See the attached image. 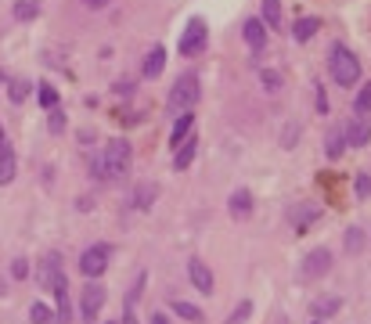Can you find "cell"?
I'll return each instance as SVG.
<instances>
[{"mask_svg":"<svg viewBox=\"0 0 371 324\" xmlns=\"http://www.w3.org/2000/svg\"><path fill=\"white\" fill-rule=\"evenodd\" d=\"M108 4H112V0H83V8H90V11H101Z\"/></svg>","mask_w":371,"mask_h":324,"instance_id":"cell-37","label":"cell"},{"mask_svg":"<svg viewBox=\"0 0 371 324\" xmlns=\"http://www.w3.org/2000/svg\"><path fill=\"white\" fill-rule=\"evenodd\" d=\"M119 324H137V317H134V299L127 296V303H122V320Z\"/></svg>","mask_w":371,"mask_h":324,"instance_id":"cell-36","label":"cell"},{"mask_svg":"<svg viewBox=\"0 0 371 324\" xmlns=\"http://www.w3.org/2000/svg\"><path fill=\"white\" fill-rule=\"evenodd\" d=\"M191 126H195V112H180V116H177V123H173V130H170V144L177 148L184 137L191 134Z\"/></svg>","mask_w":371,"mask_h":324,"instance_id":"cell-17","label":"cell"},{"mask_svg":"<svg viewBox=\"0 0 371 324\" xmlns=\"http://www.w3.org/2000/svg\"><path fill=\"white\" fill-rule=\"evenodd\" d=\"M249 317H253V299H241V303L234 306V313L227 317V324H245Z\"/></svg>","mask_w":371,"mask_h":324,"instance_id":"cell-28","label":"cell"},{"mask_svg":"<svg viewBox=\"0 0 371 324\" xmlns=\"http://www.w3.org/2000/svg\"><path fill=\"white\" fill-rule=\"evenodd\" d=\"M8 97H11L15 105H22L25 97H29V80H11L8 83Z\"/></svg>","mask_w":371,"mask_h":324,"instance_id":"cell-27","label":"cell"},{"mask_svg":"<svg viewBox=\"0 0 371 324\" xmlns=\"http://www.w3.org/2000/svg\"><path fill=\"white\" fill-rule=\"evenodd\" d=\"M317 25H321L317 18H299V22H296V29H292V37H296L299 44H306V40H310L314 32H317Z\"/></svg>","mask_w":371,"mask_h":324,"instance_id":"cell-24","label":"cell"},{"mask_svg":"<svg viewBox=\"0 0 371 324\" xmlns=\"http://www.w3.org/2000/svg\"><path fill=\"white\" fill-rule=\"evenodd\" d=\"M353 112H357V116H367V112H371V83L360 87V94L353 97Z\"/></svg>","mask_w":371,"mask_h":324,"instance_id":"cell-29","label":"cell"},{"mask_svg":"<svg viewBox=\"0 0 371 324\" xmlns=\"http://www.w3.org/2000/svg\"><path fill=\"white\" fill-rule=\"evenodd\" d=\"M267 29H282V0H263V18Z\"/></svg>","mask_w":371,"mask_h":324,"instance_id":"cell-21","label":"cell"},{"mask_svg":"<svg viewBox=\"0 0 371 324\" xmlns=\"http://www.w3.org/2000/svg\"><path fill=\"white\" fill-rule=\"evenodd\" d=\"M195 155H199V137L195 134H188L180 144H177V155H173V170H188L191 162H195Z\"/></svg>","mask_w":371,"mask_h":324,"instance_id":"cell-9","label":"cell"},{"mask_svg":"<svg viewBox=\"0 0 371 324\" xmlns=\"http://www.w3.org/2000/svg\"><path fill=\"white\" fill-rule=\"evenodd\" d=\"M227 209H231V216H234V220H249V216H253V191L238 187V191L231 194Z\"/></svg>","mask_w":371,"mask_h":324,"instance_id":"cell-12","label":"cell"},{"mask_svg":"<svg viewBox=\"0 0 371 324\" xmlns=\"http://www.w3.org/2000/svg\"><path fill=\"white\" fill-rule=\"evenodd\" d=\"M371 141V123H367V116H357L350 126H346V144L350 148H364Z\"/></svg>","mask_w":371,"mask_h":324,"instance_id":"cell-11","label":"cell"},{"mask_svg":"<svg viewBox=\"0 0 371 324\" xmlns=\"http://www.w3.org/2000/svg\"><path fill=\"white\" fill-rule=\"evenodd\" d=\"M296 141H299V123H289L282 134V148H296Z\"/></svg>","mask_w":371,"mask_h":324,"instance_id":"cell-34","label":"cell"},{"mask_svg":"<svg viewBox=\"0 0 371 324\" xmlns=\"http://www.w3.org/2000/svg\"><path fill=\"white\" fill-rule=\"evenodd\" d=\"M188 278H191V285L202 292V296H213V270L202 263V259H188Z\"/></svg>","mask_w":371,"mask_h":324,"instance_id":"cell-8","label":"cell"},{"mask_svg":"<svg viewBox=\"0 0 371 324\" xmlns=\"http://www.w3.org/2000/svg\"><path fill=\"white\" fill-rule=\"evenodd\" d=\"M130 162H134V148H130V141H127V137H112V141L101 148V158L94 162V173H98L101 180L119 184V180H127Z\"/></svg>","mask_w":371,"mask_h":324,"instance_id":"cell-1","label":"cell"},{"mask_svg":"<svg viewBox=\"0 0 371 324\" xmlns=\"http://www.w3.org/2000/svg\"><path fill=\"white\" fill-rule=\"evenodd\" d=\"M274 324H289V317H285V313H282V317H277V320H274Z\"/></svg>","mask_w":371,"mask_h":324,"instance_id":"cell-39","label":"cell"},{"mask_svg":"<svg viewBox=\"0 0 371 324\" xmlns=\"http://www.w3.org/2000/svg\"><path fill=\"white\" fill-rule=\"evenodd\" d=\"M241 37H245V44H249V51H263L267 47V25L260 18H249L241 25Z\"/></svg>","mask_w":371,"mask_h":324,"instance_id":"cell-10","label":"cell"},{"mask_svg":"<svg viewBox=\"0 0 371 324\" xmlns=\"http://www.w3.org/2000/svg\"><path fill=\"white\" fill-rule=\"evenodd\" d=\"M4 141H8V137H4V126H0V144H4Z\"/></svg>","mask_w":371,"mask_h":324,"instance_id":"cell-40","label":"cell"},{"mask_svg":"<svg viewBox=\"0 0 371 324\" xmlns=\"http://www.w3.org/2000/svg\"><path fill=\"white\" fill-rule=\"evenodd\" d=\"M37 15H40L37 0H18V4H15V18L18 22H29V18H37Z\"/></svg>","mask_w":371,"mask_h":324,"instance_id":"cell-26","label":"cell"},{"mask_svg":"<svg viewBox=\"0 0 371 324\" xmlns=\"http://www.w3.org/2000/svg\"><path fill=\"white\" fill-rule=\"evenodd\" d=\"M199 97H202V83H199V76H195V73H180L177 83L170 87V94H166V108L177 112V116H180V112H195Z\"/></svg>","mask_w":371,"mask_h":324,"instance_id":"cell-2","label":"cell"},{"mask_svg":"<svg viewBox=\"0 0 371 324\" xmlns=\"http://www.w3.org/2000/svg\"><path fill=\"white\" fill-rule=\"evenodd\" d=\"M58 274H61V256H58V252L44 256V263H40V285L51 288V281H54Z\"/></svg>","mask_w":371,"mask_h":324,"instance_id":"cell-20","label":"cell"},{"mask_svg":"<svg viewBox=\"0 0 371 324\" xmlns=\"http://www.w3.org/2000/svg\"><path fill=\"white\" fill-rule=\"evenodd\" d=\"M163 69H166V47H151L148 58H144V65H141V76L144 80H156Z\"/></svg>","mask_w":371,"mask_h":324,"instance_id":"cell-14","label":"cell"},{"mask_svg":"<svg viewBox=\"0 0 371 324\" xmlns=\"http://www.w3.org/2000/svg\"><path fill=\"white\" fill-rule=\"evenodd\" d=\"M156 194H159V187H156V184H137V187H134V194H130V199H134L130 206H134V209H151Z\"/></svg>","mask_w":371,"mask_h":324,"instance_id":"cell-19","label":"cell"},{"mask_svg":"<svg viewBox=\"0 0 371 324\" xmlns=\"http://www.w3.org/2000/svg\"><path fill=\"white\" fill-rule=\"evenodd\" d=\"M364 242H367V235L360 231V227H346V238H343V249H346V256H357V252L364 249Z\"/></svg>","mask_w":371,"mask_h":324,"instance_id":"cell-23","label":"cell"},{"mask_svg":"<svg viewBox=\"0 0 371 324\" xmlns=\"http://www.w3.org/2000/svg\"><path fill=\"white\" fill-rule=\"evenodd\" d=\"M343 151H346V130H343V126H332V130H328V137H325V155L335 162Z\"/></svg>","mask_w":371,"mask_h":324,"instance_id":"cell-16","label":"cell"},{"mask_svg":"<svg viewBox=\"0 0 371 324\" xmlns=\"http://www.w3.org/2000/svg\"><path fill=\"white\" fill-rule=\"evenodd\" d=\"M317 216H321V209H317V206H296V209H292V227L303 235V231H306V227H310Z\"/></svg>","mask_w":371,"mask_h":324,"instance_id":"cell-18","label":"cell"},{"mask_svg":"<svg viewBox=\"0 0 371 324\" xmlns=\"http://www.w3.org/2000/svg\"><path fill=\"white\" fill-rule=\"evenodd\" d=\"M11 278H18V281H25V278H29V263H25L22 256H18L15 263H11Z\"/></svg>","mask_w":371,"mask_h":324,"instance_id":"cell-35","label":"cell"},{"mask_svg":"<svg viewBox=\"0 0 371 324\" xmlns=\"http://www.w3.org/2000/svg\"><path fill=\"white\" fill-rule=\"evenodd\" d=\"M339 310H343V299H339V296H317V299L310 303V317H314V320H328V317H335Z\"/></svg>","mask_w":371,"mask_h":324,"instance_id":"cell-13","label":"cell"},{"mask_svg":"<svg viewBox=\"0 0 371 324\" xmlns=\"http://www.w3.org/2000/svg\"><path fill=\"white\" fill-rule=\"evenodd\" d=\"M206 37H209V25H206V18H191L188 22V29H184V37H180V54L184 58H191V54H199L202 47H206Z\"/></svg>","mask_w":371,"mask_h":324,"instance_id":"cell-7","label":"cell"},{"mask_svg":"<svg viewBox=\"0 0 371 324\" xmlns=\"http://www.w3.org/2000/svg\"><path fill=\"white\" fill-rule=\"evenodd\" d=\"M328 73H332V80H335L339 87H353V83L360 80V58H357L350 47L335 44L332 54H328Z\"/></svg>","mask_w":371,"mask_h":324,"instance_id":"cell-3","label":"cell"},{"mask_svg":"<svg viewBox=\"0 0 371 324\" xmlns=\"http://www.w3.org/2000/svg\"><path fill=\"white\" fill-rule=\"evenodd\" d=\"M40 105H44L47 112H51V108H58V90H54L51 83H44V87H40Z\"/></svg>","mask_w":371,"mask_h":324,"instance_id":"cell-32","label":"cell"},{"mask_svg":"<svg viewBox=\"0 0 371 324\" xmlns=\"http://www.w3.org/2000/svg\"><path fill=\"white\" fill-rule=\"evenodd\" d=\"M310 324H325V320H310Z\"/></svg>","mask_w":371,"mask_h":324,"instance_id":"cell-41","label":"cell"},{"mask_svg":"<svg viewBox=\"0 0 371 324\" xmlns=\"http://www.w3.org/2000/svg\"><path fill=\"white\" fill-rule=\"evenodd\" d=\"M108 259H112V249H108L105 242H98V245H90V249L80 256V270H83L90 281H98V278L108 270Z\"/></svg>","mask_w":371,"mask_h":324,"instance_id":"cell-5","label":"cell"},{"mask_svg":"<svg viewBox=\"0 0 371 324\" xmlns=\"http://www.w3.org/2000/svg\"><path fill=\"white\" fill-rule=\"evenodd\" d=\"M47 130H51V134H61V130H65V112H61V108H51V116H47Z\"/></svg>","mask_w":371,"mask_h":324,"instance_id":"cell-33","label":"cell"},{"mask_svg":"<svg viewBox=\"0 0 371 324\" xmlns=\"http://www.w3.org/2000/svg\"><path fill=\"white\" fill-rule=\"evenodd\" d=\"M18 173V158H15V148L4 141L0 144V184H11Z\"/></svg>","mask_w":371,"mask_h":324,"instance_id":"cell-15","label":"cell"},{"mask_svg":"<svg viewBox=\"0 0 371 324\" xmlns=\"http://www.w3.org/2000/svg\"><path fill=\"white\" fill-rule=\"evenodd\" d=\"M151 324H166V313H156V317H151Z\"/></svg>","mask_w":371,"mask_h":324,"instance_id":"cell-38","label":"cell"},{"mask_svg":"<svg viewBox=\"0 0 371 324\" xmlns=\"http://www.w3.org/2000/svg\"><path fill=\"white\" fill-rule=\"evenodd\" d=\"M105 299H108V292H105L98 281L83 285V288H80V320H83V324H94L98 313H101V306H105Z\"/></svg>","mask_w":371,"mask_h":324,"instance_id":"cell-4","label":"cell"},{"mask_svg":"<svg viewBox=\"0 0 371 324\" xmlns=\"http://www.w3.org/2000/svg\"><path fill=\"white\" fill-rule=\"evenodd\" d=\"M173 313L184 317V320H191V324H202V320H206V313H202L195 303H184V299H173Z\"/></svg>","mask_w":371,"mask_h":324,"instance_id":"cell-22","label":"cell"},{"mask_svg":"<svg viewBox=\"0 0 371 324\" xmlns=\"http://www.w3.org/2000/svg\"><path fill=\"white\" fill-rule=\"evenodd\" d=\"M332 263H335V259H332V249H310V252H306L303 256V267H299V274L306 278V281H317V278H325L328 270H332Z\"/></svg>","mask_w":371,"mask_h":324,"instance_id":"cell-6","label":"cell"},{"mask_svg":"<svg viewBox=\"0 0 371 324\" xmlns=\"http://www.w3.org/2000/svg\"><path fill=\"white\" fill-rule=\"evenodd\" d=\"M108 324H112V320H108Z\"/></svg>","mask_w":371,"mask_h":324,"instance_id":"cell-42","label":"cell"},{"mask_svg":"<svg viewBox=\"0 0 371 324\" xmlns=\"http://www.w3.org/2000/svg\"><path fill=\"white\" fill-rule=\"evenodd\" d=\"M353 191H357V199H360V202H364V199H371V173H367V170H360V173H357Z\"/></svg>","mask_w":371,"mask_h":324,"instance_id":"cell-30","label":"cell"},{"mask_svg":"<svg viewBox=\"0 0 371 324\" xmlns=\"http://www.w3.org/2000/svg\"><path fill=\"white\" fill-rule=\"evenodd\" d=\"M367 173H371V170H367Z\"/></svg>","mask_w":371,"mask_h":324,"instance_id":"cell-43","label":"cell"},{"mask_svg":"<svg viewBox=\"0 0 371 324\" xmlns=\"http://www.w3.org/2000/svg\"><path fill=\"white\" fill-rule=\"evenodd\" d=\"M260 83L267 90H282V73H277V69H260Z\"/></svg>","mask_w":371,"mask_h":324,"instance_id":"cell-31","label":"cell"},{"mask_svg":"<svg viewBox=\"0 0 371 324\" xmlns=\"http://www.w3.org/2000/svg\"><path fill=\"white\" fill-rule=\"evenodd\" d=\"M29 320H33V324H51L54 320V310L47 303H33V306H29Z\"/></svg>","mask_w":371,"mask_h":324,"instance_id":"cell-25","label":"cell"}]
</instances>
